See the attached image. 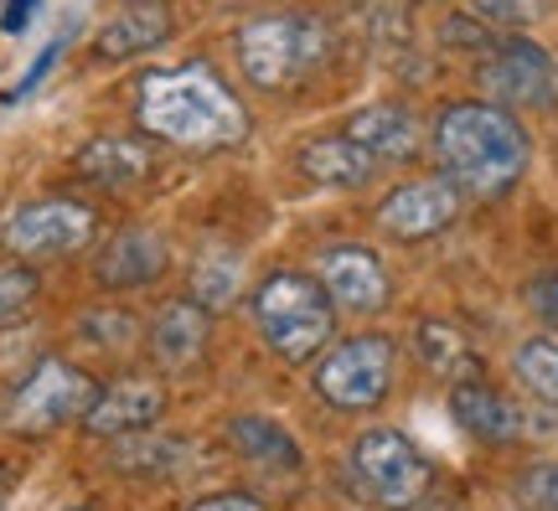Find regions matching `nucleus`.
<instances>
[{"label": "nucleus", "mask_w": 558, "mask_h": 511, "mask_svg": "<svg viewBox=\"0 0 558 511\" xmlns=\"http://www.w3.org/2000/svg\"><path fill=\"white\" fill-rule=\"evenodd\" d=\"M429 145H435L439 177L456 181L460 197L481 202L507 197L527 177V160H533L527 130L492 99H460L439 109Z\"/></svg>", "instance_id": "obj_1"}, {"label": "nucleus", "mask_w": 558, "mask_h": 511, "mask_svg": "<svg viewBox=\"0 0 558 511\" xmlns=\"http://www.w3.org/2000/svg\"><path fill=\"white\" fill-rule=\"evenodd\" d=\"M135 119L145 135L181 150H228L248 139V109L207 62L160 68L140 83Z\"/></svg>", "instance_id": "obj_2"}, {"label": "nucleus", "mask_w": 558, "mask_h": 511, "mask_svg": "<svg viewBox=\"0 0 558 511\" xmlns=\"http://www.w3.org/2000/svg\"><path fill=\"white\" fill-rule=\"evenodd\" d=\"M233 52H239V73L254 88H295L311 73H320L331 52H337V37L331 26L311 11H269V16H254L239 26L233 37Z\"/></svg>", "instance_id": "obj_3"}, {"label": "nucleus", "mask_w": 558, "mask_h": 511, "mask_svg": "<svg viewBox=\"0 0 558 511\" xmlns=\"http://www.w3.org/2000/svg\"><path fill=\"white\" fill-rule=\"evenodd\" d=\"M254 320H259L269 352L295 367L320 356V346L337 336V305L326 295V284L300 269H279L254 290Z\"/></svg>", "instance_id": "obj_4"}, {"label": "nucleus", "mask_w": 558, "mask_h": 511, "mask_svg": "<svg viewBox=\"0 0 558 511\" xmlns=\"http://www.w3.org/2000/svg\"><path fill=\"white\" fill-rule=\"evenodd\" d=\"M352 480L373 507L414 511L435 486V465L403 429H367L352 439Z\"/></svg>", "instance_id": "obj_5"}, {"label": "nucleus", "mask_w": 558, "mask_h": 511, "mask_svg": "<svg viewBox=\"0 0 558 511\" xmlns=\"http://www.w3.org/2000/svg\"><path fill=\"white\" fill-rule=\"evenodd\" d=\"M99 382L62 362V356H41L32 373L16 382V393L5 403V429L11 434H52L62 424H83L88 409L99 403Z\"/></svg>", "instance_id": "obj_6"}, {"label": "nucleus", "mask_w": 558, "mask_h": 511, "mask_svg": "<svg viewBox=\"0 0 558 511\" xmlns=\"http://www.w3.org/2000/svg\"><path fill=\"white\" fill-rule=\"evenodd\" d=\"M393 367H399V352L388 336H352L331 352L320 356L316 367V393L341 413H367L378 409L388 388H393Z\"/></svg>", "instance_id": "obj_7"}, {"label": "nucleus", "mask_w": 558, "mask_h": 511, "mask_svg": "<svg viewBox=\"0 0 558 511\" xmlns=\"http://www.w3.org/2000/svg\"><path fill=\"white\" fill-rule=\"evenodd\" d=\"M99 238V212L88 202H68V197H41L26 202L21 212H11L5 222V248L21 264H47V258H68L88 248Z\"/></svg>", "instance_id": "obj_8"}, {"label": "nucleus", "mask_w": 558, "mask_h": 511, "mask_svg": "<svg viewBox=\"0 0 558 511\" xmlns=\"http://www.w3.org/2000/svg\"><path fill=\"white\" fill-rule=\"evenodd\" d=\"M481 88L497 104H512V109H543V104L558 99V68L538 41L501 37L481 58Z\"/></svg>", "instance_id": "obj_9"}, {"label": "nucleus", "mask_w": 558, "mask_h": 511, "mask_svg": "<svg viewBox=\"0 0 558 511\" xmlns=\"http://www.w3.org/2000/svg\"><path fill=\"white\" fill-rule=\"evenodd\" d=\"M460 217V186L445 177H418L393 186L378 207V228L399 243H424Z\"/></svg>", "instance_id": "obj_10"}, {"label": "nucleus", "mask_w": 558, "mask_h": 511, "mask_svg": "<svg viewBox=\"0 0 558 511\" xmlns=\"http://www.w3.org/2000/svg\"><path fill=\"white\" fill-rule=\"evenodd\" d=\"M316 279L326 284L331 305L352 315H378L393 300V279L383 269V258L362 243H337L316 258Z\"/></svg>", "instance_id": "obj_11"}, {"label": "nucleus", "mask_w": 558, "mask_h": 511, "mask_svg": "<svg viewBox=\"0 0 558 511\" xmlns=\"http://www.w3.org/2000/svg\"><path fill=\"white\" fill-rule=\"evenodd\" d=\"M177 16L171 0H120L94 32V52L104 62H130L140 52H156L160 41H171Z\"/></svg>", "instance_id": "obj_12"}, {"label": "nucleus", "mask_w": 558, "mask_h": 511, "mask_svg": "<svg viewBox=\"0 0 558 511\" xmlns=\"http://www.w3.org/2000/svg\"><path fill=\"white\" fill-rule=\"evenodd\" d=\"M213 341V311L202 300H166L150 320V352L166 373H192Z\"/></svg>", "instance_id": "obj_13"}, {"label": "nucleus", "mask_w": 558, "mask_h": 511, "mask_svg": "<svg viewBox=\"0 0 558 511\" xmlns=\"http://www.w3.org/2000/svg\"><path fill=\"white\" fill-rule=\"evenodd\" d=\"M160 413H166V388L156 377H120L114 388H104L99 403L88 409L83 429L99 434V439H120V434L156 429Z\"/></svg>", "instance_id": "obj_14"}, {"label": "nucleus", "mask_w": 558, "mask_h": 511, "mask_svg": "<svg viewBox=\"0 0 558 511\" xmlns=\"http://www.w3.org/2000/svg\"><path fill=\"white\" fill-rule=\"evenodd\" d=\"M166 264H171V243L150 228H130V233L109 238L94 258V279H99L104 290H145V284H156L166 275Z\"/></svg>", "instance_id": "obj_15"}, {"label": "nucleus", "mask_w": 558, "mask_h": 511, "mask_svg": "<svg viewBox=\"0 0 558 511\" xmlns=\"http://www.w3.org/2000/svg\"><path fill=\"white\" fill-rule=\"evenodd\" d=\"M450 418H456L471 439H481V445H512L522 434V409H512V403H507L492 382H481V377H465V382L450 388Z\"/></svg>", "instance_id": "obj_16"}, {"label": "nucleus", "mask_w": 558, "mask_h": 511, "mask_svg": "<svg viewBox=\"0 0 558 511\" xmlns=\"http://www.w3.org/2000/svg\"><path fill=\"white\" fill-rule=\"evenodd\" d=\"M150 145H140L130 135H99L88 139L78 156H73V171L83 181H94L104 192H124V186H135V181L150 177Z\"/></svg>", "instance_id": "obj_17"}, {"label": "nucleus", "mask_w": 558, "mask_h": 511, "mask_svg": "<svg viewBox=\"0 0 558 511\" xmlns=\"http://www.w3.org/2000/svg\"><path fill=\"white\" fill-rule=\"evenodd\" d=\"M347 135L378 160H414L418 156V119L403 104H367L347 119Z\"/></svg>", "instance_id": "obj_18"}, {"label": "nucleus", "mask_w": 558, "mask_h": 511, "mask_svg": "<svg viewBox=\"0 0 558 511\" xmlns=\"http://www.w3.org/2000/svg\"><path fill=\"white\" fill-rule=\"evenodd\" d=\"M295 166L305 177L316 181V186H367L373 171H378V160L362 150L352 135H320V139H305L295 150Z\"/></svg>", "instance_id": "obj_19"}, {"label": "nucleus", "mask_w": 558, "mask_h": 511, "mask_svg": "<svg viewBox=\"0 0 558 511\" xmlns=\"http://www.w3.org/2000/svg\"><path fill=\"white\" fill-rule=\"evenodd\" d=\"M228 445L239 460L248 465H259L269 475H290L300 471V445L290 429H279L275 418H264V413H239V418H228Z\"/></svg>", "instance_id": "obj_20"}, {"label": "nucleus", "mask_w": 558, "mask_h": 511, "mask_svg": "<svg viewBox=\"0 0 558 511\" xmlns=\"http://www.w3.org/2000/svg\"><path fill=\"white\" fill-rule=\"evenodd\" d=\"M414 352L435 377H456V382L476 377V356L465 346V336H460L456 326H445V320H424V326H418Z\"/></svg>", "instance_id": "obj_21"}, {"label": "nucleus", "mask_w": 558, "mask_h": 511, "mask_svg": "<svg viewBox=\"0 0 558 511\" xmlns=\"http://www.w3.org/2000/svg\"><path fill=\"white\" fill-rule=\"evenodd\" d=\"M181 454H186V439H177V434H156L150 439V429H140V434H120L109 460L124 475H166L171 465H181Z\"/></svg>", "instance_id": "obj_22"}, {"label": "nucleus", "mask_w": 558, "mask_h": 511, "mask_svg": "<svg viewBox=\"0 0 558 511\" xmlns=\"http://www.w3.org/2000/svg\"><path fill=\"white\" fill-rule=\"evenodd\" d=\"M512 367H518V382L527 393L538 398V403H548V409H558V341H548V336L522 341Z\"/></svg>", "instance_id": "obj_23"}, {"label": "nucleus", "mask_w": 558, "mask_h": 511, "mask_svg": "<svg viewBox=\"0 0 558 511\" xmlns=\"http://www.w3.org/2000/svg\"><path fill=\"white\" fill-rule=\"evenodd\" d=\"M243 290V264L239 258H202L192 269V300H202L207 311H222L233 305Z\"/></svg>", "instance_id": "obj_24"}, {"label": "nucleus", "mask_w": 558, "mask_h": 511, "mask_svg": "<svg viewBox=\"0 0 558 511\" xmlns=\"http://www.w3.org/2000/svg\"><path fill=\"white\" fill-rule=\"evenodd\" d=\"M37 290H41L37 264H5V269H0V326L16 320V315L37 300Z\"/></svg>", "instance_id": "obj_25"}, {"label": "nucleus", "mask_w": 558, "mask_h": 511, "mask_svg": "<svg viewBox=\"0 0 558 511\" xmlns=\"http://www.w3.org/2000/svg\"><path fill=\"white\" fill-rule=\"evenodd\" d=\"M83 336L94 341V346H130L135 341V315H124V311H88L83 315Z\"/></svg>", "instance_id": "obj_26"}, {"label": "nucleus", "mask_w": 558, "mask_h": 511, "mask_svg": "<svg viewBox=\"0 0 558 511\" xmlns=\"http://www.w3.org/2000/svg\"><path fill=\"white\" fill-rule=\"evenodd\" d=\"M471 16L486 21L492 32H497V26L518 32V26H533V21H538V0H471Z\"/></svg>", "instance_id": "obj_27"}, {"label": "nucleus", "mask_w": 558, "mask_h": 511, "mask_svg": "<svg viewBox=\"0 0 558 511\" xmlns=\"http://www.w3.org/2000/svg\"><path fill=\"white\" fill-rule=\"evenodd\" d=\"M518 496L533 511H558V460H543V465H527L518 480Z\"/></svg>", "instance_id": "obj_28"}, {"label": "nucleus", "mask_w": 558, "mask_h": 511, "mask_svg": "<svg viewBox=\"0 0 558 511\" xmlns=\"http://www.w3.org/2000/svg\"><path fill=\"white\" fill-rule=\"evenodd\" d=\"M62 47H68V37H52V41H47V47H41V52H37V58H32V68H26V73H21V83H16V88H11V94H5V104L26 99V94H37L41 83H47V73H52V68H58Z\"/></svg>", "instance_id": "obj_29"}, {"label": "nucleus", "mask_w": 558, "mask_h": 511, "mask_svg": "<svg viewBox=\"0 0 558 511\" xmlns=\"http://www.w3.org/2000/svg\"><path fill=\"white\" fill-rule=\"evenodd\" d=\"M527 305L538 311L543 326H554L558 331V275H538L533 284H527Z\"/></svg>", "instance_id": "obj_30"}, {"label": "nucleus", "mask_w": 558, "mask_h": 511, "mask_svg": "<svg viewBox=\"0 0 558 511\" xmlns=\"http://www.w3.org/2000/svg\"><path fill=\"white\" fill-rule=\"evenodd\" d=\"M186 511H264V501L248 491H218V496H202L197 507H186Z\"/></svg>", "instance_id": "obj_31"}, {"label": "nucleus", "mask_w": 558, "mask_h": 511, "mask_svg": "<svg viewBox=\"0 0 558 511\" xmlns=\"http://www.w3.org/2000/svg\"><path fill=\"white\" fill-rule=\"evenodd\" d=\"M41 0H5V11H0V32L5 37H16V32H26V21L37 16Z\"/></svg>", "instance_id": "obj_32"}, {"label": "nucleus", "mask_w": 558, "mask_h": 511, "mask_svg": "<svg viewBox=\"0 0 558 511\" xmlns=\"http://www.w3.org/2000/svg\"><path fill=\"white\" fill-rule=\"evenodd\" d=\"M5 496H11V471L0 465V507H5Z\"/></svg>", "instance_id": "obj_33"}, {"label": "nucleus", "mask_w": 558, "mask_h": 511, "mask_svg": "<svg viewBox=\"0 0 558 511\" xmlns=\"http://www.w3.org/2000/svg\"><path fill=\"white\" fill-rule=\"evenodd\" d=\"M73 511H99V507H73Z\"/></svg>", "instance_id": "obj_34"}, {"label": "nucleus", "mask_w": 558, "mask_h": 511, "mask_svg": "<svg viewBox=\"0 0 558 511\" xmlns=\"http://www.w3.org/2000/svg\"><path fill=\"white\" fill-rule=\"evenodd\" d=\"M435 511H456V507H435Z\"/></svg>", "instance_id": "obj_35"}]
</instances>
